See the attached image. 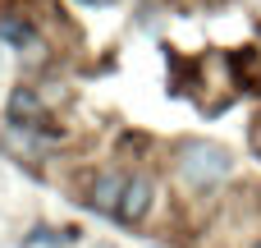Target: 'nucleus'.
I'll return each mask as SVG.
<instances>
[{"label":"nucleus","instance_id":"39448f33","mask_svg":"<svg viewBox=\"0 0 261 248\" xmlns=\"http://www.w3.org/2000/svg\"><path fill=\"white\" fill-rule=\"evenodd\" d=\"M9 115H14V124H32V120H41V101H37V92L18 87V92L9 97Z\"/></svg>","mask_w":261,"mask_h":248},{"label":"nucleus","instance_id":"20e7f679","mask_svg":"<svg viewBox=\"0 0 261 248\" xmlns=\"http://www.w3.org/2000/svg\"><path fill=\"white\" fill-rule=\"evenodd\" d=\"M0 41H9V46H18V51H23V46H37L23 14H0Z\"/></svg>","mask_w":261,"mask_h":248},{"label":"nucleus","instance_id":"423d86ee","mask_svg":"<svg viewBox=\"0 0 261 248\" xmlns=\"http://www.w3.org/2000/svg\"><path fill=\"white\" fill-rule=\"evenodd\" d=\"M87 5H110V0H87Z\"/></svg>","mask_w":261,"mask_h":248},{"label":"nucleus","instance_id":"f257e3e1","mask_svg":"<svg viewBox=\"0 0 261 248\" xmlns=\"http://www.w3.org/2000/svg\"><path fill=\"white\" fill-rule=\"evenodd\" d=\"M229 170H234V156H229L220 143L193 138V143L179 147V175H184L188 189H211V184H220Z\"/></svg>","mask_w":261,"mask_h":248},{"label":"nucleus","instance_id":"7ed1b4c3","mask_svg":"<svg viewBox=\"0 0 261 248\" xmlns=\"http://www.w3.org/2000/svg\"><path fill=\"white\" fill-rule=\"evenodd\" d=\"M124 184H128V179H119V175H101V179L92 184L87 207H96V212H115V207H119V198H124Z\"/></svg>","mask_w":261,"mask_h":248},{"label":"nucleus","instance_id":"f03ea898","mask_svg":"<svg viewBox=\"0 0 261 248\" xmlns=\"http://www.w3.org/2000/svg\"><path fill=\"white\" fill-rule=\"evenodd\" d=\"M147 212H151V179H147V175H133V179L124 184V198H119L115 216H119L124 226H138Z\"/></svg>","mask_w":261,"mask_h":248}]
</instances>
